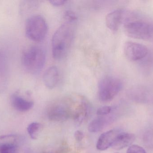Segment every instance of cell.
Here are the masks:
<instances>
[{
	"label": "cell",
	"mask_w": 153,
	"mask_h": 153,
	"mask_svg": "<svg viewBox=\"0 0 153 153\" xmlns=\"http://www.w3.org/2000/svg\"><path fill=\"white\" fill-rule=\"evenodd\" d=\"M124 28L127 35L133 38L147 39L152 34V28L149 25L143 22L125 21Z\"/></svg>",
	"instance_id": "cell-7"
},
{
	"label": "cell",
	"mask_w": 153,
	"mask_h": 153,
	"mask_svg": "<svg viewBox=\"0 0 153 153\" xmlns=\"http://www.w3.org/2000/svg\"><path fill=\"white\" fill-rule=\"evenodd\" d=\"M121 132L119 129H113L102 134L96 144V148L100 151H105L111 147L118 135Z\"/></svg>",
	"instance_id": "cell-9"
},
{
	"label": "cell",
	"mask_w": 153,
	"mask_h": 153,
	"mask_svg": "<svg viewBox=\"0 0 153 153\" xmlns=\"http://www.w3.org/2000/svg\"></svg>",
	"instance_id": "cell-24"
},
{
	"label": "cell",
	"mask_w": 153,
	"mask_h": 153,
	"mask_svg": "<svg viewBox=\"0 0 153 153\" xmlns=\"http://www.w3.org/2000/svg\"><path fill=\"white\" fill-rule=\"evenodd\" d=\"M74 137L77 142H81L84 137L83 133L80 130H77L74 133Z\"/></svg>",
	"instance_id": "cell-22"
},
{
	"label": "cell",
	"mask_w": 153,
	"mask_h": 153,
	"mask_svg": "<svg viewBox=\"0 0 153 153\" xmlns=\"http://www.w3.org/2000/svg\"><path fill=\"white\" fill-rule=\"evenodd\" d=\"M125 19V12L122 10H117L107 14L105 19L106 26L111 30L116 31L118 30Z\"/></svg>",
	"instance_id": "cell-10"
},
{
	"label": "cell",
	"mask_w": 153,
	"mask_h": 153,
	"mask_svg": "<svg viewBox=\"0 0 153 153\" xmlns=\"http://www.w3.org/2000/svg\"><path fill=\"white\" fill-rule=\"evenodd\" d=\"M112 107L109 106H103L99 108L97 110V115L99 116H108L112 111Z\"/></svg>",
	"instance_id": "cell-19"
},
{
	"label": "cell",
	"mask_w": 153,
	"mask_h": 153,
	"mask_svg": "<svg viewBox=\"0 0 153 153\" xmlns=\"http://www.w3.org/2000/svg\"><path fill=\"white\" fill-rule=\"evenodd\" d=\"M122 82L117 77L107 76L102 78L98 84L99 99L103 102L113 100L122 88Z\"/></svg>",
	"instance_id": "cell-4"
},
{
	"label": "cell",
	"mask_w": 153,
	"mask_h": 153,
	"mask_svg": "<svg viewBox=\"0 0 153 153\" xmlns=\"http://www.w3.org/2000/svg\"><path fill=\"white\" fill-rule=\"evenodd\" d=\"M59 71L55 66L48 68L43 75V81L45 85L49 89H53L57 85L59 81Z\"/></svg>",
	"instance_id": "cell-14"
},
{
	"label": "cell",
	"mask_w": 153,
	"mask_h": 153,
	"mask_svg": "<svg viewBox=\"0 0 153 153\" xmlns=\"http://www.w3.org/2000/svg\"><path fill=\"white\" fill-rule=\"evenodd\" d=\"M143 142L146 146L151 149H153V133L147 131L143 136Z\"/></svg>",
	"instance_id": "cell-18"
},
{
	"label": "cell",
	"mask_w": 153,
	"mask_h": 153,
	"mask_svg": "<svg viewBox=\"0 0 153 153\" xmlns=\"http://www.w3.org/2000/svg\"><path fill=\"white\" fill-rule=\"evenodd\" d=\"M49 2L53 6L58 7L64 4L66 1L63 0H54V1H49Z\"/></svg>",
	"instance_id": "cell-23"
},
{
	"label": "cell",
	"mask_w": 153,
	"mask_h": 153,
	"mask_svg": "<svg viewBox=\"0 0 153 153\" xmlns=\"http://www.w3.org/2000/svg\"><path fill=\"white\" fill-rule=\"evenodd\" d=\"M112 120V117L99 116L93 120L89 124L88 130L91 133H97L102 130Z\"/></svg>",
	"instance_id": "cell-15"
},
{
	"label": "cell",
	"mask_w": 153,
	"mask_h": 153,
	"mask_svg": "<svg viewBox=\"0 0 153 153\" xmlns=\"http://www.w3.org/2000/svg\"></svg>",
	"instance_id": "cell-25"
},
{
	"label": "cell",
	"mask_w": 153,
	"mask_h": 153,
	"mask_svg": "<svg viewBox=\"0 0 153 153\" xmlns=\"http://www.w3.org/2000/svg\"><path fill=\"white\" fill-rule=\"evenodd\" d=\"M124 53L128 59L135 61L144 58L148 53V49L144 45L132 41L126 42Z\"/></svg>",
	"instance_id": "cell-8"
},
{
	"label": "cell",
	"mask_w": 153,
	"mask_h": 153,
	"mask_svg": "<svg viewBox=\"0 0 153 153\" xmlns=\"http://www.w3.org/2000/svg\"><path fill=\"white\" fill-rule=\"evenodd\" d=\"M76 32L75 22L66 21L55 32L52 40V53L56 60L65 57L72 45Z\"/></svg>",
	"instance_id": "cell-1"
},
{
	"label": "cell",
	"mask_w": 153,
	"mask_h": 153,
	"mask_svg": "<svg viewBox=\"0 0 153 153\" xmlns=\"http://www.w3.org/2000/svg\"><path fill=\"white\" fill-rule=\"evenodd\" d=\"M43 128V125L40 123L33 122L28 126L27 130L31 139H37L39 134Z\"/></svg>",
	"instance_id": "cell-17"
},
{
	"label": "cell",
	"mask_w": 153,
	"mask_h": 153,
	"mask_svg": "<svg viewBox=\"0 0 153 153\" xmlns=\"http://www.w3.org/2000/svg\"><path fill=\"white\" fill-rule=\"evenodd\" d=\"M135 140V136L134 134L121 131L118 135L111 147L116 150H122L131 145Z\"/></svg>",
	"instance_id": "cell-13"
},
{
	"label": "cell",
	"mask_w": 153,
	"mask_h": 153,
	"mask_svg": "<svg viewBox=\"0 0 153 153\" xmlns=\"http://www.w3.org/2000/svg\"><path fill=\"white\" fill-rule=\"evenodd\" d=\"M127 153H146L145 150L139 146L133 145L129 146Z\"/></svg>",
	"instance_id": "cell-20"
},
{
	"label": "cell",
	"mask_w": 153,
	"mask_h": 153,
	"mask_svg": "<svg viewBox=\"0 0 153 153\" xmlns=\"http://www.w3.org/2000/svg\"><path fill=\"white\" fill-rule=\"evenodd\" d=\"M64 17L66 21L76 22L77 17L76 14L74 12L71 10H67L65 12Z\"/></svg>",
	"instance_id": "cell-21"
},
{
	"label": "cell",
	"mask_w": 153,
	"mask_h": 153,
	"mask_svg": "<svg viewBox=\"0 0 153 153\" xmlns=\"http://www.w3.org/2000/svg\"><path fill=\"white\" fill-rule=\"evenodd\" d=\"M9 67L7 58L0 50V93L4 92L9 83Z\"/></svg>",
	"instance_id": "cell-11"
},
{
	"label": "cell",
	"mask_w": 153,
	"mask_h": 153,
	"mask_svg": "<svg viewBox=\"0 0 153 153\" xmlns=\"http://www.w3.org/2000/svg\"><path fill=\"white\" fill-rule=\"evenodd\" d=\"M18 137L14 135H5L0 136V148L13 150L17 147Z\"/></svg>",
	"instance_id": "cell-16"
},
{
	"label": "cell",
	"mask_w": 153,
	"mask_h": 153,
	"mask_svg": "<svg viewBox=\"0 0 153 153\" xmlns=\"http://www.w3.org/2000/svg\"><path fill=\"white\" fill-rule=\"evenodd\" d=\"M71 113V119L80 125L90 115L91 106L89 101L82 95L74 94L67 96Z\"/></svg>",
	"instance_id": "cell-3"
},
{
	"label": "cell",
	"mask_w": 153,
	"mask_h": 153,
	"mask_svg": "<svg viewBox=\"0 0 153 153\" xmlns=\"http://www.w3.org/2000/svg\"><path fill=\"white\" fill-rule=\"evenodd\" d=\"M11 103L15 110L20 112L28 111L31 109L34 106L33 102L24 99L18 93H14L12 95Z\"/></svg>",
	"instance_id": "cell-12"
},
{
	"label": "cell",
	"mask_w": 153,
	"mask_h": 153,
	"mask_svg": "<svg viewBox=\"0 0 153 153\" xmlns=\"http://www.w3.org/2000/svg\"><path fill=\"white\" fill-rule=\"evenodd\" d=\"M25 32L27 37L32 41L37 42L43 41L48 32L46 22L40 15L30 16L26 22Z\"/></svg>",
	"instance_id": "cell-5"
},
{
	"label": "cell",
	"mask_w": 153,
	"mask_h": 153,
	"mask_svg": "<svg viewBox=\"0 0 153 153\" xmlns=\"http://www.w3.org/2000/svg\"><path fill=\"white\" fill-rule=\"evenodd\" d=\"M47 116L49 119L56 122L71 119V108L67 97L52 104L48 110Z\"/></svg>",
	"instance_id": "cell-6"
},
{
	"label": "cell",
	"mask_w": 153,
	"mask_h": 153,
	"mask_svg": "<svg viewBox=\"0 0 153 153\" xmlns=\"http://www.w3.org/2000/svg\"><path fill=\"white\" fill-rule=\"evenodd\" d=\"M45 60V52L39 46H32L26 49L22 55V64L23 68L31 74L39 72L44 67Z\"/></svg>",
	"instance_id": "cell-2"
}]
</instances>
